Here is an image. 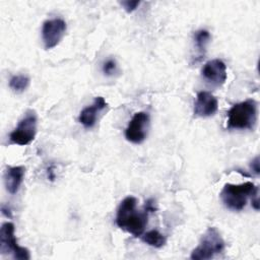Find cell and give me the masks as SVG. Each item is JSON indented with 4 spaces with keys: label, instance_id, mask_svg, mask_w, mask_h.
<instances>
[{
    "label": "cell",
    "instance_id": "cell-1",
    "mask_svg": "<svg viewBox=\"0 0 260 260\" xmlns=\"http://www.w3.org/2000/svg\"><path fill=\"white\" fill-rule=\"evenodd\" d=\"M137 199L134 196L125 197L118 206L116 224L123 231L138 238L144 233L148 221V211L137 210Z\"/></svg>",
    "mask_w": 260,
    "mask_h": 260
},
{
    "label": "cell",
    "instance_id": "cell-2",
    "mask_svg": "<svg viewBox=\"0 0 260 260\" xmlns=\"http://www.w3.org/2000/svg\"><path fill=\"white\" fill-rule=\"evenodd\" d=\"M257 103L249 99L232 106L228 111L226 127L233 130H253L257 123Z\"/></svg>",
    "mask_w": 260,
    "mask_h": 260
},
{
    "label": "cell",
    "instance_id": "cell-3",
    "mask_svg": "<svg viewBox=\"0 0 260 260\" xmlns=\"http://www.w3.org/2000/svg\"><path fill=\"white\" fill-rule=\"evenodd\" d=\"M258 194V188L252 182L242 184H225L220 192L224 206L233 211H241L247 205L248 199Z\"/></svg>",
    "mask_w": 260,
    "mask_h": 260
},
{
    "label": "cell",
    "instance_id": "cell-4",
    "mask_svg": "<svg viewBox=\"0 0 260 260\" xmlns=\"http://www.w3.org/2000/svg\"><path fill=\"white\" fill-rule=\"evenodd\" d=\"M224 241L216 228L210 226L202 235L198 246L192 250L190 258L193 260L211 259L224 250Z\"/></svg>",
    "mask_w": 260,
    "mask_h": 260
},
{
    "label": "cell",
    "instance_id": "cell-5",
    "mask_svg": "<svg viewBox=\"0 0 260 260\" xmlns=\"http://www.w3.org/2000/svg\"><path fill=\"white\" fill-rule=\"evenodd\" d=\"M0 253L12 254L14 259L28 260L30 258L28 249L21 247L15 237V228L12 222L2 223L0 229Z\"/></svg>",
    "mask_w": 260,
    "mask_h": 260
},
{
    "label": "cell",
    "instance_id": "cell-6",
    "mask_svg": "<svg viewBox=\"0 0 260 260\" xmlns=\"http://www.w3.org/2000/svg\"><path fill=\"white\" fill-rule=\"evenodd\" d=\"M38 126V117L35 111L28 110L19 120L17 126L9 134L12 143L24 146L29 144L36 137Z\"/></svg>",
    "mask_w": 260,
    "mask_h": 260
},
{
    "label": "cell",
    "instance_id": "cell-7",
    "mask_svg": "<svg viewBox=\"0 0 260 260\" xmlns=\"http://www.w3.org/2000/svg\"><path fill=\"white\" fill-rule=\"evenodd\" d=\"M66 29V22L62 18L56 17L44 21L42 26V41L44 48L46 50H50L59 45L65 36Z\"/></svg>",
    "mask_w": 260,
    "mask_h": 260
},
{
    "label": "cell",
    "instance_id": "cell-8",
    "mask_svg": "<svg viewBox=\"0 0 260 260\" xmlns=\"http://www.w3.org/2000/svg\"><path fill=\"white\" fill-rule=\"evenodd\" d=\"M149 115L146 112H137L133 115L125 129V138L134 144L142 143L147 136Z\"/></svg>",
    "mask_w": 260,
    "mask_h": 260
},
{
    "label": "cell",
    "instance_id": "cell-9",
    "mask_svg": "<svg viewBox=\"0 0 260 260\" xmlns=\"http://www.w3.org/2000/svg\"><path fill=\"white\" fill-rule=\"evenodd\" d=\"M201 75L205 81L213 86H221L228 77L226 65L220 59H212L207 61L202 69Z\"/></svg>",
    "mask_w": 260,
    "mask_h": 260
},
{
    "label": "cell",
    "instance_id": "cell-10",
    "mask_svg": "<svg viewBox=\"0 0 260 260\" xmlns=\"http://www.w3.org/2000/svg\"><path fill=\"white\" fill-rule=\"evenodd\" d=\"M218 110L217 99L209 91H199L194 104V115L199 118H208L213 116Z\"/></svg>",
    "mask_w": 260,
    "mask_h": 260
},
{
    "label": "cell",
    "instance_id": "cell-11",
    "mask_svg": "<svg viewBox=\"0 0 260 260\" xmlns=\"http://www.w3.org/2000/svg\"><path fill=\"white\" fill-rule=\"evenodd\" d=\"M107 106L108 104L103 96H96L90 106L81 110L78 117L79 123L86 129L92 128L96 123L99 114L102 113Z\"/></svg>",
    "mask_w": 260,
    "mask_h": 260
},
{
    "label": "cell",
    "instance_id": "cell-12",
    "mask_svg": "<svg viewBox=\"0 0 260 260\" xmlns=\"http://www.w3.org/2000/svg\"><path fill=\"white\" fill-rule=\"evenodd\" d=\"M25 168L22 166L7 167L4 172V185L8 193L16 194L23 182Z\"/></svg>",
    "mask_w": 260,
    "mask_h": 260
},
{
    "label": "cell",
    "instance_id": "cell-13",
    "mask_svg": "<svg viewBox=\"0 0 260 260\" xmlns=\"http://www.w3.org/2000/svg\"><path fill=\"white\" fill-rule=\"evenodd\" d=\"M141 240L145 244L153 248H161L167 243L166 237L161 233H159L157 230H150L146 233H143L141 235Z\"/></svg>",
    "mask_w": 260,
    "mask_h": 260
},
{
    "label": "cell",
    "instance_id": "cell-14",
    "mask_svg": "<svg viewBox=\"0 0 260 260\" xmlns=\"http://www.w3.org/2000/svg\"><path fill=\"white\" fill-rule=\"evenodd\" d=\"M211 39L210 32L206 29H198L194 34V43L197 49V54L199 58H202L205 54L206 47Z\"/></svg>",
    "mask_w": 260,
    "mask_h": 260
},
{
    "label": "cell",
    "instance_id": "cell-15",
    "mask_svg": "<svg viewBox=\"0 0 260 260\" xmlns=\"http://www.w3.org/2000/svg\"><path fill=\"white\" fill-rule=\"evenodd\" d=\"M29 83H30V79L27 75L17 74V75L11 76V78L9 79L8 85L12 91L16 93H20V92H23L28 87Z\"/></svg>",
    "mask_w": 260,
    "mask_h": 260
},
{
    "label": "cell",
    "instance_id": "cell-16",
    "mask_svg": "<svg viewBox=\"0 0 260 260\" xmlns=\"http://www.w3.org/2000/svg\"><path fill=\"white\" fill-rule=\"evenodd\" d=\"M117 62L115 59L113 58H109L107 59L102 66V71L106 76H112L117 72Z\"/></svg>",
    "mask_w": 260,
    "mask_h": 260
},
{
    "label": "cell",
    "instance_id": "cell-17",
    "mask_svg": "<svg viewBox=\"0 0 260 260\" xmlns=\"http://www.w3.org/2000/svg\"><path fill=\"white\" fill-rule=\"evenodd\" d=\"M139 4H140V1H137V0H134V1H129V0H127V1H122V2H121V5L124 7V9H125L128 13L134 11V10L139 6Z\"/></svg>",
    "mask_w": 260,
    "mask_h": 260
},
{
    "label": "cell",
    "instance_id": "cell-18",
    "mask_svg": "<svg viewBox=\"0 0 260 260\" xmlns=\"http://www.w3.org/2000/svg\"><path fill=\"white\" fill-rule=\"evenodd\" d=\"M251 169L252 171L255 172L256 175L259 174V157L256 156L252 161H251Z\"/></svg>",
    "mask_w": 260,
    "mask_h": 260
},
{
    "label": "cell",
    "instance_id": "cell-19",
    "mask_svg": "<svg viewBox=\"0 0 260 260\" xmlns=\"http://www.w3.org/2000/svg\"><path fill=\"white\" fill-rule=\"evenodd\" d=\"M1 210H2V213H3L6 217H11V212H10V209H9V208H5V206L2 205Z\"/></svg>",
    "mask_w": 260,
    "mask_h": 260
}]
</instances>
